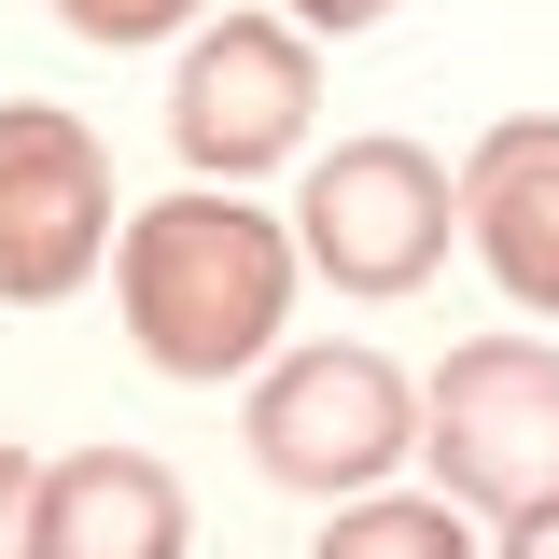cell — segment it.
Segmentation results:
<instances>
[{
  "mask_svg": "<svg viewBox=\"0 0 559 559\" xmlns=\"http://www.w3.org/2000/svg\"><path fill=\"white\" fill-rule=\"evenodd\" d=\"M294 238H280L266 210L238 197V182H182V197L127 210V238H112V280H127V336L154 378H252L266 336L294 322Z\"/></svg>",
  "mask_w": 559,
  "mask_h": 559,
  "instance_id": "6da1fadb",
  "label": "cell"
},
{
  "mask_svg": "<svg viewBox=\"0 0 559 559\" xmlns=\"http://www.w3.org/2000/svg\"><path fill=\"white\" fill-rule=\"evenodd\" d=\"M419 462L448 476L462 518H518L559 489V349L546 336H476L419 392Z\"/></svg>",
  "mask_w": 559,
  "mask_h": 559,
  "instance_id": "7a4b0ae2",
  "label": "cell"
},
{
  "mask_svg": "<svg viewBox=\"0 0 559 559\" xmlns=\"http://www.w3.org/2000/svg\"><path fill=\"white\" fill-rule=\"evenodd\" d=\"M238 433H252V462L280 489L349 503L392 462H419V392H406V364H378V349H280L252 378V419Z\"/></svg>",
  "mask_w": 559,
  "mask_h": 559,
  "instance_id": "3957f363",
  "label": "cell"
},
{
  "mask_svg": "<svg viewBox=\"0 0 559 559\" xmlns=\"http://www.w3.org/2000/svg\"><path fill=\"white\" fill-rule=\"evenodd\" d=\"M448 224H462V182H448L419 140L364 127V140H336V154L308 168L294 252L336 280V294H419V280L448 266Z\"/></svg>",
  "mask_w": 559,
  "mask_h": 559,
  "instance_id": "277c9868",
  "label": "cell"
},
{
  "mask_svg": "<svg viewBox=\"0 0 559 559\" xmlns=\"http://www.w3.org/2000/svg\"><path fill=\"white\" fill-rule=\"evenodd\" d=\"M112 252V168L84 112L57 98H0V308H57Z\"/></svg>",
  "mask_w": 559,
  "mask_h": 559,
  "instance_id": "5b68a950",
  "label": "cell"
},
{
  "mask_svg": "<svg viewBox=\"0 0 559 559\" xmlns=\"http://www.w3.org/2000/svg\"><path fill=\"white\" fill-rule=\"evenodd\" d=\"M308 112H322V70H308V28L294 14H224L197 57H182V84H168V140H182L197 182L280 168L308 140Z\"/></svg>",
  "mask_w": 559,
  "mask_h": 559,
  "instance_id": "8992f818",
  "label": "cell"
},
{
  "mask_svg": "<svg viewBox=\"0 0 559 559\" xmlns=\"http://www.w3.org/2000/svg\"><path fill=\"white\" fill-rule=\"evenodd\" d=\"M462 238L518 308L559 322V112H503L462 154Z\"/></svg>",
  "mask_w": 559,
  "mask_h": 559,
  "instance_id": "52a82bcc",
  "label": "cell"
},
{
  "mask_svg": "<svg viewBox=\"0 0 559 559\" xmlns=\"http://www.w3.org/2000/svg\"><path fill=\"white\" fill-rule=\"evenodd\" d=\"M28 559H182V476L140 462V448H84L43 476Z\"/></svg>",
  "mask_w": 559,
  "mask_h": 559,
  "instance_id": "ba28073f",
  "label": "cell"
},
{
  "mask_svg": "<svg viewBox=\"0 0 559 559\" xmlns=\"http://www.w3.org/2000/svg\"><path fill=\"white\" fill-rule=\"evenodd\" d=\"M308 559H489V546H476V518H462L448 489H433V503H406V489H349Z\"/></svg>",
  "mask_w": 559,
  "mask_h": 559,
  "instance_id": "9c48e42d",
  "label": "cell"
},
{
  "mask_svg": "<svg viewBox=\"0 0 559 559\" xmlns=\"http://www.w3.org/2000/svg\"><path fill=\"white\" fill-rule=\"evenodd\" d=\"M182 14H197V0H57L70 43H112V57H127V43H168Z\"/></svg>",
  "mask_w": 559,
  "mask_h": 559,
  "instance_id": "30bf717a",
  "label": "cell"
},
{
  "mask_svg": "<svg viewBox=\"0 0 559 559\" xmlns=\"http://www.w3.org/2000/svg\"><path fill=\"white\" fill-rule=\"evenodd\" d=\"M28 518H43V462L0 433V559H28Z\"/></svg>",
  "mask_w": 559,
  "mask_h": 559,
  "instance_id": "8fae6325",
  "label": "cell"
},
{
  "mask_svg": "<svg viewBox=\"0 0 559 559\" xmlns=\"http://www.w3.org/2000/svg\"><path fill=\"white\" fill-rule=\"evenodd\" d=\"M489 559H559V489H546V503H518V518H503V546H489Z\"/></svg>",
  "mask_w": 559,
  "mask_h": 559,
  "instance_id": "7c38bea8",
  "label": "cell"
},
{
  "mask_svg": "<svg viewBox=\"0 0 559 559\" xmlns=\"http://www.w3.org/2000/svg\"><path fill=\"white\" fill-rule=\"evenodd\" d=\"M280 14H294V28H336V43H349V28H378L392 0H280Z\"/></svg>",
  "mask_w": 559,
  "mask_h": 559,
  "instance_id": "4fadbf2b",
  "label": "cell"
}]
</instances>
